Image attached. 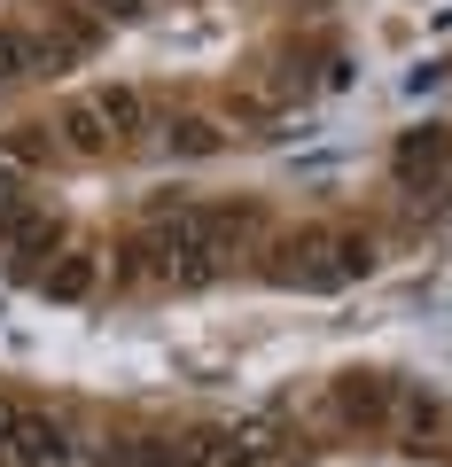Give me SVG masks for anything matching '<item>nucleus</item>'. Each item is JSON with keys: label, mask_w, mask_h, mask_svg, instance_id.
<instances>
[{"label": "nucleus", "mask_w": 452, "mask_h": 467, "mask_svg": "<svg viewBox=\"0 0 452 467\" xmlns=\"http://www.w3.org/2000/svg\"><path fill=\"white\" fill-rule=\"evenodd\" d=\"M32 70H39V39H32V24H0V86L32 78Z\"/></svg>", "instance_id": "obj_11"}, {"label": "nucleus", "mask_w": 452, "mask_h": 467, "mask_svg": "<svg viewBox=\"0 0 452 467\" xmlns=\"http://www.w3.org/2000/svg\"><path fill=\"white\" fill-rule=\"evenodd\" d=\"M164 149L180 156V164H203V156H218V149H226V133H218L211 117L180 109V117H164Z\"/></svg>", "instance_id": "obj_9"}, {"label": "nucleus", "mask_w": 452, "mask_h": 467, "mask_svg": "<svg viewBox=\"0 0 452 467\" xmlns=\"http://www.w3.org/2000/svg\"><path fill=\"white\" fill-rule=\"evenodd\" d=\"M94 109H101V125H110V133H118V149H133V140H149V94H141V86H101L94 94Z\"/></svg>", "instance_id": "obj_8"}, {"label": "nucleus", "mask_w": 452, "mask_h": 467, "mask_svg": "<svg viewBox=\"0 0 452 467\" xmlns=\"http://www.w3.org/2000/svg\"><path fill=\"white\" fill-rule=\"evenodd\" d=\"M0 242H8V265L32 281V273H47L55 257H63V218H55V211H24V218L0 226Z\"/></svg>", "instance_id": "obj_5"}, {"label": "nucleus", "mask_w": 452, "mask_h": 467, "mask_svg": "<svg viewBox=\"0 0 452 467\" xmlns=\"http://www.w3.org/2000/svg\"><path fill=\"white\" fill-rule=\"evenodd\" d=\"M16 420H24V405H16V398H0V451H8V436H16Z\"/></svg>", "instance_id": "obj_15"}, {"label": "nucleus", "mask_w": 452, "mask_h": 467, "mask_svg": "<svg viewBox=\"0 0 452 467\" xmlns=\"http://www.w3.org/2000/svg\"><path fill=\"white\" fill-rule=\"evenodd\" d=\"M94 281H101V257H94V250H63V257L47 265V296H63V304H79Z\"/></svg>", "instance_id": "obj_10"}, {"label": "nucleus", "mask_w": 452, "mask_h": 467, "mask_svg": "<svg viewBox=\"0 0 452 467\" xmlns=\"http://www.w3.org/2000/svg\"><path fill=\"white\" fill-rule=\"evenodd\" d=\"M79 8H86L94 24H125V16H141L149 0H79Z\"/></svg>", "instance_id": "obj_13"}, {"label": "nucleus", "mask_w": 452, "mask_h": 467, "mask_svg": "<svg viewBox=\"0 0 452 467\" xmlns=\"http://www.w3.org/2000/svg\"><path fill=\"white\" fill-rule=\"evenodd\" d=\"M398 187L405 195H445L452 187V133L445 125H414L398 140Z\"/></svg>", "instance_id": "obj_4"}, {"label": "nucleus", "mask_w": 452, "mask_h": 467, "mask_svg": "<svg viewBox=\"0 0 452 467\" xmlns=\"http://www.w3.org/2000/svg\"><path fill=\"white\" fill-rule=\"evenodd\" d=\"M141 265L156 273V281L172 288H211L218 273H226V257L211 250V234H203V202L195 211H164L149 226V242H141Z\"/></svg>", "instance_id": "obj_2"}, {"label": "nucleus", "mask_w": 452, "mask_h": 467, "mask_svg": "<svg viewBox=\"0 0 452 467\" xmlns=\"http://www.w3.org/2000/svg\"><path fill=\"white\" fill-rule=\"evenodd\" d=\"M0 156H8L16 171H47L55 164V133H47V125H24V133L0 140Z\"/></svg>", "instance_id": "obj_12"}, {"label": "nucleus", "mask_w": 452, "mask_h": 467, "mask_svg": "<svg viewBox=\"0 0 452 467\" xmlns=\"http://www.w3.org/2000/svg\"><path fill=\"white\" fill-rule=\"evenodd\" d=\"M445 398H429V389H405L398 405H390V429H398L405 451H436V436H445Z\"/></svg>", "instance_id": "obj_6"}, {"label": "nucleus", "mask_w": 452, "mask_h": 467, "mask_svg": "<svg viewBox=\"0 0 452 467\" xmlns=\"http://www.w3.org/2000/svg\"><path fill=\"white\" fill-rule=\"evenodd\" d=\"M266 273L289 288H343V281L367 273V242H352L335 226H304V234H289L281 250H266Z\"/></svg>", "instance_id": "obj_1"}, {"label": "nucleus", "mask_w": 452, "mask_h": 467, "mask_svg": "<svg viewBox=\"0 0 452 467\" xmlns=\"http://www.w3.org/2000/svg\"><path fill=\"white\" fill-rule=\"evenodd\" d=\"M55 133L70 140V156H118V133L101 125V109H94V94H79V101H63V117H55Z\"/></svg>", "instance_id": "obj_7"}, {"label": "nucleus", "mask_w": 452, "mask_h": 467, "mask_svg": "<svg viewBox=\"0 0 452 467\" xmlns=\"http://www.w3.org/2000/svg\"><path fill=\"white\" fill-rule=\"evenodd\" d=\"M86 436L70 413H47V405H24L16 436H8V467H79Z\"/></svg>", "instance_id": "obj_3"}, {"label": "nucleus", "mask_w": 452, "mask_h": 467, "mask_svg": "<svg viewBox=\"0 0 452 467\" xmlns=\"http://www.w3.org/2000/svg\"><path fill=\"white\" fill-rule=\"evenodd\" d=\"M8 218H16V164L0 156V226H8Z\"/></svg>", "instance_id": "obj_14"}]
</instances>
